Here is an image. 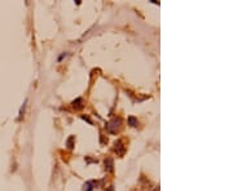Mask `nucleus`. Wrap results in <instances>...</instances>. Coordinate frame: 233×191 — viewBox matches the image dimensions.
<instances>
[{"label": "nucleus", "instance_id": "obj_1", "mask_svg": "<svg viewBox=\"0 0 233 191\" xmlns=\"http://www.w3.org/2000/svg\"><path fill=\"white\" fill-rule=\"evenodd\" d=\"M119 124H120V119L119 118L118 119H113V120H111L108 125H106V129H108L110 133H115L116 132L115 128H118Z\"/></svg>", "mask_w": 233, "mask_h": 191}, {"label": "nucleus", "instance_id": "obj_2", "mask_svg": "<svg viewBox=\"0 0 233 191\" xmlns=\"http://www.w3.org/2000/svg\"><path fill=\"white\" fill-rule=\"evenodd\" d=\"M82 103H83V99H82V98H76L75 101L73 102V106H74L75 108H80V107H83V105H82Z\"/></svg>", "mask_w": 233, "mask_h": 191}, {"label": "nucleus", "instance_id": "obj_3", "mask_svg": "<svg viewBox=\"0 0 233 191\" xmlns=\"http://www.w3.org/2000/svg\"><path fill=\"white\" fill-rule=\"evenodd\" d=\"M93 185H95L93 181H89V182H87V183L84 185V187H83V191H92V190H93V187H92Z\"/></svg>", "mask_w": 233, "mask_h": 191}, {"label": "nucleus", "instance_id": "obj_4", "mask_svg": "<svg viewBox=\"0 0 233 191\" xmlns=\"http://www.w3.org/2000/svg\"><path fill=\"white\" fill-rule=\"evenodd\" d=\"M128 123H130L131 127H136V125H137V120H136L133 116H130V118H128Z\"/></svg>", "mask_w": 233, "mask_h": 191}, {"label": "nucleus", "instance_id": "obj_5", "mask_svg": "<svg viewBox=\"0 0 233 191\" xmlns=\"http://www.w3.org/2000/svg\"><path fill=\"white\" fill-rule=\"evenodd\" d=\"M73 140H74V137H70V138H69V141H67V145H69V149H73V146H71V145H73V143H71V142H73Z\"/></svg>", "mask_w": 233, "mask_h": 191}]
</instances>
